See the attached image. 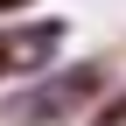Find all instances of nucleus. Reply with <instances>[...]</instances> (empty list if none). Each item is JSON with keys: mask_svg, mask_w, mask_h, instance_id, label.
Masks as SVG:
<instances>
[{"mask_svg": "<svg viewBox=\"0 0 126 126\" xmlns=\"http://www.w3.org/2000/svg\"><path fill=\"white\" fill-rule=\"evenodd\" d=\"M112 84H119L112 56H63L56 70L0 91V126H77Z\"/></svg>", "mask_w": 126, "mask_h": 126, "instance_id": "1", "label": "nucleus"}, {"mask_svg": "<svg viewBox=\"0 0 126 126\" xmlns=\"http://www.w3.org/2000/svg\"><path fill=\"white\" fill-rule=\"evenodd\" d=\"M7 42H14V84H28V77L56 70L63 56H70V14H21V21H7Z\"/></svg>", "mask_w": 126, "mask_h": 126, "instance_id": "2", "label": "nucleus"}, {"mask_svg": "<svg viewBox=\"0 0 126 126\" xmlns=\"http://www.w3.org/2000/svg\"><path fill=\"white\" fill-rule=\"evenodd\" d=\"M77 126H126V77H119V84H112V91H105V98H98V105H91V112H84V119H77Z\"/></svg>", "mask_w": 126, "mask_h": 126, "instance_id": "3", "label": "nucleus"}, {"mask_svg": "<svg viewBox=\"0 0 126 126\" xmlns=\"http://www.w3.org/2000/svg\"><path fill=\"white\" fill-rule=\"evenodd\" d=\"M42 7V0H0V28H7V21H21V14H35Z\"/></svg>", "mask_w": 126, "mask_h": 126, "instance_id": "4", "label": "nucleus"}, {"mask_svg": "<svg viewBox=\"0 0 126 126\" xmlns=\"http://www.w3.org/2000/svg\"><path fill=\"white\" fill-rule=\"evenodd\" d=\"M14 84V42H7V28H0V91Z\"/></svg>", "mask_w": 126, "mask_h": 126, "instance_id": "5", "label": "nucleus"}]
</instances>
